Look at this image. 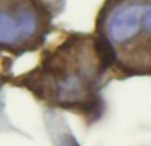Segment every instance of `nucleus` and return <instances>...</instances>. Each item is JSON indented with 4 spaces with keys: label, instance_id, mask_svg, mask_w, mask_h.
<instances>
[{
    "label": "nucleus",
    "instance_id": "nucleus-2",
    "mask_svg": "<svg viewBox=\"0 0 151 146\" xmlns=\"http://www.w3.org/2000/svg\"><path fill=\"white\" fill-rule=\"evenodd\" d=\"M98 40L125 74L151 69V0H107L97 17Z\"/></svg>",
    "mask_w": 151,
    "mask_h": 146
},
{
    "label": "nucleus",
    "instance_id": "nucleus-3",
    "mask_svg": "<svg viewBox=\"0 0 151 146\" xmlns=\"http://www.w3.org/2000/svg\"><path fill=\"white\" fill-rule=\"evenodd\" d=\"M52 13L41 0H0V51L37 49L50 31Z\"/></svg>",
    "mask_w": 151,
    "mask_h": 146
},
{
    "label": "nucleus",
    "instance_id": "nucleus-4",
    "mask_svg": "<svg viewBox=\"0 0 151 146\" xmlns=\"http://www.w3.org/2000/svg\"><path fill=\"white\" fill-rule=\"evenodd\" d=\"M61 146H77V144L73 141V138H68L66 136H64V139H63Z\"/></svg>",
    "mask_w": 151,
    "mask_h": 146
},
{
    "label": "nucleus",
    "instance_id": "nucleus-1",
    "mask_svg": "<svg viewBox=\"0 0 151 146\" xmlns=\"http://www.w3.org/2000/svg\"><path fill=\"white\" fill-rule=\"evenodd\" d=\"M110 66L98 37L73 33L15 82L49 105L90 113L98 108L99 88Z\"/></svg>",
    "mask_w": 151,
    "mask_h": 146
}]
</instances>
